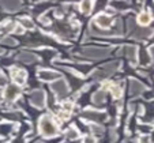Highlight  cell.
<instances>
[{
  "instance_id": "6da1fadb",
  "label": "cell",
  "mask_w": 154,
  "mask_h": 143,
  "mask_svg": "<svg viewBox=\"0 0 154 143\" xmlns=\"http://www.w3.org/2000/svg\"><path fill=\"white\" fill-rule=\"evenodd\" d=\"M40 132L45 138H52L57 135V126L49 116H42L40 120Z\"/></svg>"
},
{
  "instance_id": "7a4b0ae2",
  "label": "cell",
  "mask_w": 154,
  "mask_h": 143,
  "mask_svg": "<svg viewBox=\"0 0 154 143\" xmlns=\"http://www.w3.org/2000/svg\"><path fill=\"white\" fill-rule=\"evenodd\" d=\"M52 90L59 98H64L68 93V86L64 79H56L52 83Z\"/></svg>"
},
{
  "instance_id": "3957f363",
  "label": "cell",
  "mask_w": 154,
  "mask_h": 143,
  "mask_svg": "<svg viewBox=\"0 0 154 143\" xmlns=\"http://www.w3.org/2000/svg\"><path fill=\"white\" fill-rule=\"evenodd\" d=\"M116 70H117V63H108L101 70H97L93 74V76H94V79H102V78H106L111 74H113Z\"/></svg>"
},
{
  "instance_id": "277c9868",
  "label": "cell",
  "mask_w": 154,
  "mask_h": 143,
  "mask_svg": "<svg viewBox=\"0 0 154 143\" xmlns=\"http://www.w3.org/2000/svg\"><path fill=\"white\" fill-rule=\"evenodd\" d=\"M85 120L87 121H93V123H102L106 119V114L104 112H98V111H86L82 114Z\"/></svg>"
},
{
  "instance_id": "5b68a950",
  "label": "cell",
  "mask_w": 154,
  "mask_h": 143,
  "mask_svg": "<svg viewBox=\"0 0 154 143\" xmlns=\"http://www.w3.org/2000/svg\"><path fill=\"white\" fill-rule=\"evenodd\" d=\"M109 53V49H104V48H85L83 55L90 59H102Z\"/></svg>"
},
{
  "instance_id": "8992f818",
  "label": "cell",
  "mask_w": 154,
  "mask_h": 143,
  "mask_svg": "<svg viewBox=\"0 0 154 143\" xmlns=\"http://www.w3.org/2000/svg\"><path fill=\"white\" fill-rule=\"evenodd\" d=\"M30 101L34 106L37 108H42L45 105V93L42 90H34L30 94Z\"/></svg>"
},
{
  "instance_id": "52a82bcc",
  "label": "cell",
  "mask_w": 154,
  "mask_h": 143,
  "mask_svg": "<svg viewBox=\"0 0 154 143\" xmlns=\"http://www.w3.org/2000/svg\"><path fill=\"white\" fill-rule=\"evenodd\" d=\"M145 90H146V87L139 81H137V79H131L130 81V94L132 97L139 96V94H142Z\"/></svg>"
},
{
  "instance_id": "ba28073f",
  "label": "cell",
  "mask_w": 154,
  "mask_h": 143,
  "mask_svg": "<svg viewBox=\"0 0 154 143\" xmlns=\"http://www.w3.org/2000/svg\"><path fill=\"white\" fill-rule=\"evenodd\" d=\"M20 94V89L17 85H10L7 86L6 91H4V97H6L7 101H14L17 99V97Z\"/></svg>"
},
{
  "instance_id": "9c48e42d",
  "label": "cell",
  "mask_w": 154,
  "mask_h": 143,
  "mask_svg": "<svg viewBox=\"0 0 154 143\" xmlns=\"http://www.w3.org/2000/svg\"><path fill=\"white\" fill-rule=\"evenodd\" d=\"M38 76H40L41 81H47V82H52L59 79V74L52 70H41L38 72Z\"/></svg>"
},
{
  "instance_id": "30bf717a",
  "label": "cell",
  "mask_w": 154,
  "mask_h": 143,
  "mask_svg": "<svg viewBox=\"0 0 154 143\" xmlns=\"http://www.w3.org/2000/svg\"><path fill=\"white\" fill-rule=\"evenodd\" d=\"M96 23L102 29H108V27L112 26V18L106 14H100L96 18Z\"/></svg>"
},
{
  "instance_id": "8fae6325",
  "label": "cell",
  "mask_w": 154,
  "mask_h": 143,
  "mask_svg": "<svg viewBox=\"0 0 154 143\" xmlns=\"http://www.w3.org/2000/svg\"><path fill=\"white\" fill-rule=\"evenodd\" d=\"M11 75L17 85H23L25 83V79H26V72H25V71L18 70V68H12Z\"/></svg>"
},
{
  "instance_id": "7c38bea8",
  "label": "cell",
  "mask_w": 154,
  "mask_h": 143,
  "mask_svg": "<svg viewBox=\"0 0 154 143\" xmlns=\"http://www.w3.org/2000/svg\"><path fill=\"white\" fill-rule=\"evenodd\" d=\"M0 2H2V6L8 11H14L20 7V0H0Z\"/></svg>"
},
{
  "instance_id": "4fadbf2b",
  "label": "cell",
  "mask_w": 154,
  "mask_h": 143,
  "mask_svg": "<svg viewBox=\"0 0 154 143\" xmlns=\"http://www.w3.org/2000/svg\"><path fill=\"white\" fill-rule=\"evenodd\" d=\"M18 60H20L22 63H33V61H37L38 57L34 55V53L30 52H22L18 56Z\"/></svg>"
},
{
  "instance_id": "5bb4252c",
  "label": "cell",
  "mask_w": 154,
  "mask_h": 143,
  "mask_svg": "<svg viewBox=\"0 0 154 143\" xmlns=\"http://www.w3.org/2000/svg\"><path fill=\"white\" fill-rule=\"evenodd\" d=\"M14 131V126L11 123H2L0 124V136H8Z\"/></svg>"
},
{
  "instance_id": "9a60e30c",
  "label": "cell",
  "mask_w": 154,
  "mask_h": 143,
  "mask_svg": "<svg viewBox=\"0 0 154 143\" xmlns=\"http://www.w3.org/2000/svg\"><path fill=\"white\" fill-rule=\"evenodd\" d=\"M137 52H138V49L135 47H125V55H127V57L134 64L137 63Z\"/></svg>"
},
{
  "instance_id": "2e32d148",
  "label": "cell",
  "mask_w": 154,
  "mask_h": 143,
  "mask_svg": "<svg viewBox=\"0 0 154 143\" xmlns=\"http://www.w3.org/2000/svg\"><path fill=\"white\" fill-rule=\"evenodd\" d=\"M138 22H139V25H142V26H146V25H149L151 22V15L149 14V12H140V14L138 15Z\"/></svg>"
},
{
  "instance_id": "e0dca14e",
  "label": "cell",
  "mask_w": 154,
  "mask_h": 143,
  "mask_svg": "<svg viewBox=\"0 0 154 143\" xmlns=\"http://www.w3.org/2000/svg\"><path fill=\"white\" fill-rule=\"evenodd\" d=\"M91 8H93V2L91 0H83L81 4V10L83 14H89V12L91 11Z\"/></svg>"
},
{
  "instance_id": "ac0fdd59",
  "label": "cell",
  "mask_w": 154,
  "mask_h": 143,
  "mask_svg": "<svg viewBox=\"0 0 154 143\" xmlns=\"http://www.w3.org/2000/svg\"><path fill=\"white\" fill-rule=\"evenodd\" d=\"M93 101H94V104H98V105L104 104V101H105V91H97V93L93 96Z\"/></svg>"
},
{
  "instance_id": "d6986e66",
  "label": "cell",
  "mask_w": 154,
  "mask_h": 143,
  "mask_svg": "<svg viewBox=\"0 0 154 143\" xmlns=\"http://www.w3.org/2000/svg\"><path fill=\"white\" fill-rule=\"evenodd\" d=\"M151 30H149V29H143V30H138L137 33L134 34V37L135 38H147V37H150L151 35Z\"/></svg>"
},
{
  "instance_id": "ffe728a7",
  "label": "cell",
  "mask_w": 154,
  "mask_h": 143,
  "mask_svg": "<svg viewBox=\"0 0 154 143\" xmlns=\"http://www.w3.org/2000/svg\"><path fill=\"white\" fill-rule=\"evenodd\" d=\"M78 131H76V128H74V127H70V128L67 129V132H66V138L67 139H70V140H72V139H76L78 138Z\"/></svg>"
},
{
  "instance_id": "44dd1931",
  "label": "cell",
  "mask_w": 154,
  "mask_h": 143,
  "mask_svg": "<svg viewBox=\"0 0 154 143\" xmlns=\"http://www.w3.org/2000/svg\"><path fill=\"white\" fill-rule=\"evenodd\" d=\"M20 26L22 27H26V29H33V22L29 19V18H22L20 19Z\"/></svg>"
},
{
  "instance_id": "7402d4cb",
  "label": "cell",
  "mask_w": 154,
  "mask_h": 143,
  "mask_svg": "<svg viewBox=\"0 0 154 143\" xmlns=\"http://www.w3.org/2000/svg\"><path fill=\"white\" fill-rule=\"evenodd\" d=\"M111 91H112V94H113L115 98H120V97H122V87H120V86L113 85L111 87Z\"/></svg>"
},
{
  "instance_id": "603a6c76",
  "label": "cell",
  "mask_w": 154,
  "mask_h": 143,
  "mask_svg": "<svg viewBox=\"0 0 154 143\" xmlns=\"http://www.w3.org/2000/svg\"><path fill=\"white\" fill-rule=\"evenodd\" d=\"M90 128H91V131H93L94 135H101L102 132H104V131H102V127H100L97 123H96V124H91Z\"/></svg>"
},
{
  "instance_id": "cb8c5ba5",
  "label": "cell",
  "mask_w": 154,
  "mask_h": 143,
  "mask_svg": "<svg viewBox=\"0 0 154 143\" xmlns=\"http://www.w3.org/2000/svg\"><path fill=\"white\" fill-rule=\"evenodd\" d=\"M3 44H7V45H15L17 42H15V40H12V38H10V37H6V38H3V41H2Z\"/></svg>"
},
{
  "instance_id": "d4e9b609",
  "label": "cell",
  "mask_w": 154,
  "mask_h": 143,
  "mask_svg": "<svg viewBox=\"0 0 154 143\" xmlns=\"http://www.w3.org/2000/svg\"><path fill=\"white\" fill-rule=\"evenodd\" d=\"M71 108H72V104H70V102H67V104H64L63 105V111L67 112V113H70L71 112Z\"/></svg>"
},
{
  "instance_id": "484cf974",
  "label": "cell",
  "mask_w": 154,
  "mask_h": 143,
  "mask_svg": "<svg viewBox=\"0 0 154 143\" xmlns=\"http://www.w3.org/2000/svg\"><path fill=\"white\" fill-rule=\"evenodd\" d=\"M139 143H151V140H150V138L145 135V136H142V138L139 139Z\"/></svg>"
},
{
  "instance_id": "4316f807",
  "label": "cell",
  "mask_w": 154,
  "mask_h": 143,
  "mask_svg": "<svg viewBox=\"0 0 154 143\" xmlns=\"http://www.w3.org/2000/svg\"><path fill=\"white\" fill-rule=\"evenodd\" d=\"M151 126H142L140 127V131H143V132H150L151 131Z\"/></svg>"
},
{
  "instance_id": "83f0119b",
  "label": "cell",
  "mask_w": 154,
  "mask_h": 143,
  "mask_svg": "<svg viewBox=\"0 0 154 143\" xmlns=\"http://www.w3.org/2000/svg\"><path fill=\"white\" fill-rule=\"evenodd\" d=\"M11 143H23V139H20V138H17V139H14Z\"/></svg>"
},
{
  "instance_id": "f1b7e54d",
  "label": "cell",
  "mask_w": 154,
  "mask_h": 143,
  "mask_svg": "<svg viewBox=\"0 0 154 143\" xmlns=\"http://www.w3.org/2000/svg\"><path fill=\"white\" fill-rule=\"evenodd\" d=\"M15 33H23V27H20V26L15 27Z\"/></svg>"
},
{
  "instance_id": "f546056e",
  "label": "cell",
  "mask_w": 154,
  "mask_h": 143,
  "mask_svg": "<svg viewBox=\"0 0 154 143\" xmlns=\"http://www.w3.org/2000/svg\"><path fill=\"white\" fill-rule=\"evenodd\" d=\"M150 55H151V59H153V64H154V47L150 48Z\"/></svg>"
},
{
  "instance_id": "4dcf8cb0",
  "label": "cell",
  "mask_w": 154,
  "mask_h": 143,
  "mask_svg": "<svg viewBox=\"0 0 154 143\" xmlns=\"http://www.w3.org/2000/svg\"><path fill=\"white\" fill-rule=\"evenodd\" d=\"M4 85H6V79L3 76H0V86H4Z\"/></svg>"
},
{
  "instance_id": "1f68e13d",
  "label": "cell",
  "mask_w": 154,
  "mask_h": 143,
  "mask_svg": "<svg viewBox=\"0 0 154 143\" xmlns=\"http://www.w3.org/2000/svg\"><path fill=\"white\" fill-rule=\"evenodd\" d=\"M0 53H3V49H2V48H0Z\"/></svg>"
},
{
  "instance_id": "d6a6232c",
  "label": "cell",
  "mask_w": 154,
  "mask_h": 143,
  "mask_svg": "<svg viewBox=\"0 0 154 143\" xmlns=\"http://www.w3.org/2000/svg\"><path fill=\"white\" fill-rule=\"evenodd\" d=\"M37 143H42V142H37Z\"/></svg>"
},
{
  "instance_id": "836d02e7",
  "label": "cell",
  "mask_w": 154,
  "mask_h": 143,
  "mask_svg": "<svg viewBox=\"0 0 154 143\" xmlns=\"http://www.w3.org/2000/svg\"><path fill=\"white\" fill-rule=\"evenodd\" d=\"M0 142H2V140H0Z\"/></svg>"
}]
</instances>
